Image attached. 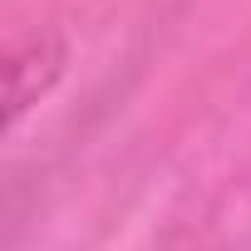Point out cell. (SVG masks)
I'll return each instance as SVG.
<instances>
[{
    "label": "cell",
    "instance_id": "1",
    "mask_svg": "<svg viewBox=\"0 0 251 251\" xmlns=\"http://www.w3.org/2000/svg\"><path fill=\"white\" fill-rule=\"evenodd\" d=\"M64 59H69L64 40L50 35V30H35V35L10 45V54H5V128H15V123L59 84Z\"/></svg>",
    "mask_w": 251,
    "mask_h": 251
}]
</instances>
